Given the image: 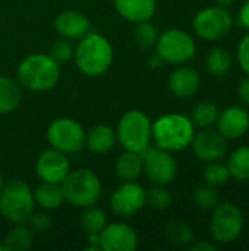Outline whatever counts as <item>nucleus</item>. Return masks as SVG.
<instances>
[{
	"label": "nucleus",
	"mask_w": 249,
	"mask_h": 251,
	"mask_svg": "<svg viewBox=\"0 0 249 251\" xmlns=\"http://www.w3.org/2000/svg\"><path fill=\"white\" fill-rule=\"evenodd\" d=\"M73 59L84 75L100 76L107 72L113 63V47L104 35L88 32L75 47Z\"/></svg>",
	"instance_id": "1"
},
{
	"label": "nucleus",
	"mask_w": 249,
	"mask_h": 251,
	"mask_svg": "<svg viewBox=\"0 0 249 251\" xmlns=\"http://www.w3.org/2000/svg\"><path fill=\"white\" fill-rule=\"evenodd\" d=\"M154 144L167 151H182L188 149L195 135V125L191 118L181 113H169L153 122Z\"/></svg>",
	"instance_id": "2"
},
{
	"label": "nucleus",
	"mask_w": 249,
	"mask_h": 251,
	"mask_svg": "<svg viewBox=\"0 0 249 251\" xmlns=\"http://www.w3.org/2000/svg\"><path fill=\"white\" fill-rule=\"evenodd\" d=\"M60 65L50 54L35 53L25 57L18 66V82L29 91H48L59 82Z\"/></svg>",
	"instance_id": "3"
},
{
	"label": "nucleus",
	"mask_w": 249,
	"mask_h": 251,
	"mask_svg": "<svg viewBox=\"0 0 249 251\" xmlns=\"http://www.w3.org/2000/svg\"><path fill=\"white\" fill-rule=\"evenodd\" d=\"M60 185L63 190L65 201L79 209L97 204L103 191L98 175L91 169L70 171Z\"/></svg>",
	"instance_id": "4"
},
{
	"label": "nucleus",
	"mask_w": 249,
	"mask_h": 251,
	"mask_svg": "<svg viewBox=\"0 0 249 251\" xmlns=\"http://www.w3.org/2000/svg\"><path fill=\"white\" fill-rule=\"evenodd\" d=\"M35 210L34 191L22 179H12L0 191V215L12 224H23Z\"/></svg>",
	"instance_id": "5"
},
{
	"label": "nucleus",
	"mask_w": 249,
	"mask_h": 251,
	"mask_svg": "<svg viewBox=\"0 0 249 251\" xmlns=\"http://www.w3.org/2000/svg\"><path fill=\"white\" fill-rule=\"evenodd\" d=\"M153 122L141 110L126 112L116 129V137L122 147L129 151L142 153L150 147L153 140Z\"/></svg>",
	"instance_id": "6"
},
{
	"label": "nucleus",
	"mask_w": 249,
	"mask_h": 251,
	"mask_svg": "<svg viewBox=\"0 0 249 251\" xmlns=\"http://www.w3.org/2000/svg\"><path fill=\"white\" fill-rule=\"evenodd\" d=\"M244 231V213L235 203L220 201L211 210L210 234L217 244L236 241Z\"/></svg>",
	"instance_id": "7"
},
{
	"label": "nucleus",
	"mask_w": 249,
	"mask_h": 251,
	"mask_svg": "<svg viewBox=\"0 0 249 251\" xmlns=\"http://www.w3.org/2000/svg\"><path fill=\"white\" fill-rule=\"evenodd\" d=\"M156 51L164 62L181 65L194 59L197 53V44L189 32L179 28H170L158 35Z\"/></svg>",
	"instance_id": "8"
},
{
	"label": "nucleus",
	"mask_w": 249,
	"mask_h": 251,
	"mask_svg": "<svg viewBox=\"0 0 249 251\" xmlns=\"http://www.w3.org/2000/svg\"><path fill=\"white\" fill-rule=\"evenodd\" d=\"M232 15L229 9L217 4L201 9L192 21V28L197 37L205 41H217L227 35L232 29Z\"/></svg>",
	"instance_id": "9"
},
{
	"label": "nucleus",
	"mask_w": 249,
	"mask_h": 251,
	"mask_svg": "<svg viewBox=\"0 0 249 251\" xmlns=\"http://www.w3.org/2000/svg\"><path fill=\"white\" fill-rule=\"evenodd\" d=\"M48 144L65 153H78L85 147V131L82 125L72 118H59L47 128Z\"/></svg>",
	"instance_id": "10"
},
{
	"label": "nucleus",
	"mask_w": 249,
	"mask_h": 251,
	"mask_svg": "<svg viewBox=\"0 0 249 251\" xmlns=\"http://www.w3.org/2000/svg\"><path fill=\"white\" fill-rule=\"evenodd\" d=\"M142 172L156 185H169L178 174V165L172 151L160 147H148L142 153Z\"/></svg>",
	"instance_id": "11"
},
{
	"label": "nucleus",
	"mask_w": 249,
	"mask_h": 251,
	"mask_svg": "<svg viewBox=\"0 0 249 251\" xmlns=\"http://www.w3.org/2000/svg\"><path fill=\"white\" fill-rule=\"evenodd\" d=\"M145 188L135 181H123L110 196L112 210L122 218H131L138 213L145 203Z\"/></svg>",
	"instance_id": "12"
},
{
	"label": "nucleus",
	"mask_w": 249,
	"mask_h": 251,
	"mask_svg": "<svg viewBox=\"0 0 249 251\" xmlns=\"http://www.w3.org/2000/svg\"><path fill=\"white\" fill-rule=\"evenodd\" d=\"M194 154L205 163L219 162L227 154V140L216 129L201 128L191 143Z\"/></svg>",
	"instance_id": "13"
},
{
	"label": "nucleus",
	"mask_w": 249,
	"mask_h": 251,
	"mask_svg": "<svg viewBox=\"0 0 249 251\" xmlns=\"http://www.w3.org/2000/svg\"><path fill=\"white\" fill-rule=\"evenodd\" d=\"M35 172L38 178L44 182L62 184V181L70 172V163L65 153L51 147L44 150L37 157Z\"/></svg>",
	"instance_id": "14"
},
{
	"label": "nucleus",
	"mask_w": 249,
	"mask_h": 251,
	"mask_svg": "<svg viewBox=\"0 0 249 251\" xmlns=\"http://www.w3.org/2000/svg\"><path fill=\"white\" fill-rule=\"evenodd\" d=\"M100 243L104 251H135L138 249V234L128 224H107L100 232Z\"/></svg>",
	"instance_id": "15"
},
{
	"label": "nucleus",
	"mask_w": 249,
	"mask_h": 251,
	"mask_svg": "<svg viewBox=\"0 0 249 251\" xmlns=\"http://www.w3.org/2000/svg\"><path fill=\"white\" fill-rule=\"evenodd\" d=\"M217 131L229 141L239 140L249 131V113L242 106H229L220 110L217 118Z\"/></svg>",
	"instance_id": "16"
},
{
	"label": "nucleus",
	"mask_w": 249,
	"mask_h": 251,
	"mask_svg": "<svg viewBox=\"0 0 249 251\" xmlns=\"http://www.w3.org/2000/svg\"><path fill=\"white\" fill-rule=\"evenodd\" d=\"M54 28L60 37L68 40H81L91 29L87 15L78 10H65L54 19Z\"/></svg>",
	"instance_id": "17"
},
{
	"label": "nucleus",
	"mask_w": 249,
	"mask_h": 251,
	"mask_svg": "<svg viewBox=\"0 0 249 251\" xmlns=\"http://www.w3.org/2000/svg\"><path fill=\"white\" fill-rule=\"evenodd\" d=\"M169 90L179 99H188L197 94L201 85L200 74L189 66H179L169 76Z\"/></svg>",
	"instance_id": "18"
},
{
	"label": "nucleus",
	"mask_w": 249,
	"mask_h": 251,
	"mask_svg": "<svg viewBox=\"0 0 249 251\" xmlns=\"http://www.w3.org/2000/svg\"><path fill=\"white\" fill-rule=\"evenodd\" d=\"M117 13L129 22L150 21L156 13V0H113Z\"/></svg>",
	"instance_id": "19"
},
{
	"label": "nucleus",
	"mask_w": 249,
	"mask_h": 251,
	"mask_svg": "<svg viewBox=\"0 0 249 251\" xmlns=\"http://www.w3.org/2000/svg\"><path fill=\"white\" fill-rule=\"evenodd\" d=\"M116 141V131L107 125H95L85 132V147L94 154H104L110 151Z\"/></svg>",
	"instance_id": "20"
},
{
	"label": "nucleus",
	"mask_w": 249,
	"mask_h": 251,
	"mask_svg": "<svg viewBox=\"0 0 249 251\" xmlns=\"http://www.w3.org/2000/svg\"><path fill=\"white\" fill-rule=\"evenodd\" d=\"M116 176L122 181H135L142 174V156L136 151L125 150L114 162Z\"/></svg>",
	"instance_id": "21"
},
{
	"label": "nucleus",
	"mask_w": 249,
	"mask_h": 251,
	"mask_svg": "<svg viewBox=\"0 0 249 251\" xmlns=\"http://www.w3.org/2000/svg\"><path fill=\"white\" fill-rule=\"evenodd\" d=\"M35 204L43 210H54L65 203V196L60 184L56 182H41L34 190Z\"/></svg>",
	"instance_id": "22"
},
{
	"label": "nucleus",
	"mask_w": 249,
	"mask_h": 251,
	"mask_svg": "<svg viewBox=\"0 0 249 251\" xmlns=\"http://www.w3.org/2000/svg\"><path fill=\"white\" fill-rule=\"evenodd\" d=\"M22 99L21 87L7 76H0V116L16 110Z\"/></svg>",
	"instance_id": "23"
},
{
	"label": "nucleus",
	"mask_w": 249,
	"mask_h": 251,
	"mask_svg": "<svg viewBox=\"0 0 249 251\" xmlns=\"http://www.w3.org/2000/svg\"><path fill=\"white\" fill-rule=\"evenodd\" d=\"M226 165L232 178L244 182L249 181V144L236 147L230 153Z\"/></svg>",
	"instance_id": "24"
},
{
	"label": "nucleus",
	"mask_w": 249,
	"mask_h": 251,
	"mask_svg": "<svg viewBox=\"0 0 249 251\" xmlns=\"http://www.w3.org/2000/svg\"><path fill=\"white\" fill-rule=\"evenodd\" d=\"M32 231L22 224H15V226L4 237V247L7 251H25L32 246Z\"/></svg>",
	"instance_id": "25"
},
{
	"label": "nucleus",
	"mask_w": 249,
	"mask_h": 251,
	"mask_svg": "<svg viewBox=\"0 0 249 251\" xmlns=\"http://www.w3.org/2000/svg\"><path fill=\"white\" fill-rule=\"evenodd\" d=\"M207 71L214 76H225L232 69V56L225 47H214L205 59Z\"/></svg>",
	"instance_id": "26"
},
{
	"label": "nucleus",
	"mask_w": 249,
	"mask_h": 251,
	"mask_svg": "<svg viewBox=\"0 0 249 251\" xmlns=\"http://www.w3.org/2000/svg\"><path fill=\"white\" fill-rule=\"evenodd\" d=\"M107 225V216L103 209L97 207L95 204L84 207L81 215V228L84 232L90 234H100Z\"/></svg>",
	"instance_id": "27"
},
{
	"label": "nucleus",
	"mask_w": 249,
	"mask_h": 251,
	"mask_svg": "<svg viewBox=\"0 0 249 251\" xmlns=\"http://www.w3.org/2000/svg\"><path fill=\"white\" fill-rule=\"evenodd\" d=\"M219 113H220V109H219V106L216 103H213V101H200L192 109L191 121L198 128H210V126L216 125Z\"/></svg>",
	"instance_id": "28"
},
{
	"label": "nucleus",
	"mask_w": 249,
	"mask_h": 251,
	"mask_svg": "<svg viewBox=\"0 0 249 251\" xmlns=\"http://www.w3.org/2000/svg\"><path fill=\"white\" fill-rule=\"evenodd\" d=\"M166 237L176 246H189L194 241V231L185 221H170L166 225Z\"/></svg>",
	"instance_id": "29"
},
{
	"label": "nucleus",
	"mask_w": 249,
	"mask_h": 251,
	"mask_svg": "<svg viewBox=\"0 0 249 251\" xmlns=\"http://www.w3.org/2000/svg\"><path fill=\"white\" fill-rule=\"evenodd\" d=\"M203 176H204L205 184L213 185V187L226 185V184L230 181V178H232L227 165H226V163H222V160L207 163L205 168H204Z\"/></svg>",
	"instance_id": "30"
},
{
	"label": "nucleus",
	"mask_w": 249,
	"mask_h": 251,
	"mask_svg": "<svg viewBox=\"0 0 249 251\" xmlns=\"http://www.w3.org/2000/svg\"><path fill=\"white\" fill-rule=\"evenodd\" d=\"M192 200L200 210L211 212L220 203V196L216 191V187L205 184V185H200L195 188L192 194Z\"/></svg>",
	"instance_id": "31"
},
{
	"label": "nucleus",
	"mask_w": 249,
	"mask_h": 251,
	"mask_svg": "<svg viewBox=\"0 0 249 251\" xmlns=\"http://www.w3.org/2000/svg\"><path fill=\"white\" fill-rule=\"evenodd\" d=\"M132 35H134V40L136 41V44L144 49H150V47L156 46L157 38H158L157 28L150 21L136 22L135 28L132 31Z\"/></svg>",
	"instance_id": "32"
},
{
	"label": "nucleus",
	"mask_w": 249,
	"mask_h": 251,
	"mask_svg": "<svg viewBox=\"0 0 249 251\" xmlns=\"http://www.w3.org/2000/svg\"><path fill=\"white\" fill-rule=\"evenodd\" d=\"M145 203H148L156 210H166L172 204V196L166 185L154 184V187H151L145 194Z\"/></svg>",
	"instance_id": "33"
},
{
	"label": "nucleus",
	"mask_w": 249,
	"mask_h": 251,
	"mask_svg": "<svg viewBox=\"0 0 249 251\" xmlns=\"http://www.w3.org/2000/svg\"><path fill=\"white\" fill-rule=\"evenodd\" d=\"M48 54H50V57H51L53 60H56L59 65H62V63L69 62V60L73 57V54H75V47H73V44L70 43V40L62 37V38H59V40H56V41L53 43V46H51Z\"/></svg>",
	"instance_id": "34"
},
{
	"label": "nucleus",
	"mask_w": 249,
	"mask_h": 251,
	"mask_svg": "<svg viewBox=\"0 0 249 251\" xmlns=\"http://www.w3.org/2000/svg\"><path fill=\"white\" fill-rule=\"evenodd\" d=\"M236 59L241 69L249 75V32L239 41L236 49Z\"/></svg>",
	"instance_id": "35"
},
{
	"label": "nucleus",
	"mask_w": 249,
	"mask_h": 251,
	"mask_svg": "<svg viewBox=\"0 0 249 251\" xmlns=\"http://www.w3.org/2000/svg\"><path fill=\"white\" fill-rule=\"evenodd\" d=\"M31 228L37 232H44L51 226V218L45 212H32V215L28 219Z\"/></svg>",
	"instance_id": "36"
},
{
	"label": "nucleus",
	"mask_w": 249,
	"mask_h": 251,
	"mask_svg": "<svg viewBox=\"0 0 249 251\" xmlns=\"http://www.w3.org/2000/svg\"><path fill=\"white\" fill-rule=\"evenodd\" d=\"M238 99L244 104L249 106V75L247 78H244L238 85Z\"/></svg>",
	"instance_id": "37"
},
{
	"label": "nucleus",
	"mask_w": 249,
	"mask_h": 251,
	"mask_svg": "<svg viewBox=\"0 0 249 251\" xmlns=\"http://www.w3.org/2000/svg\"><path fill=\"white\" fill-rule=\"evenodd\" d=\"M239 24L249 32V0H244V4L239 9Z\"/></svg>",
	"instance_id": "38"
},
{
	"label": "nucleus",
	"mask_w": 249,
	"mask_h": 251,
	"mask_svg": "<svg viewBox=\"0 0 249 251\" xmlns=\"http://www.w3.org/2000/svg\"><path fill=\"white\" fill-rule=\"evenodd\" d=\"M216 249H217L216 244H213L210 241H198L189 247V250L192 251H214Z\"/></svg>",
	"instance_id": "39"
},
{
	"label": "nucleus",
	"mask_w": 249,
	"mask_h": 251,
	"mask_svg": "<svg viewBox=\"0 0 249 251\" xmlns=\"http://www.w3.org/2000/svg\"><path fill=\"white\" fill-rule=\"evenodd\" d=\"M163 63H164V60L161 59V56H160L157 51H156L154 54H151V56H150L148 65H150V68H151V69H157V68H160Z\"/></svg>",
	"instance_id": "40"
},
{
	"label": "nucleus",
	"mask_w": 249,
	"mask_h": 251,
	"mask_svg": "<svg viewBox=\"0 0 249 251\" xmlns=\"http://www.w3.org/2000/svg\"><path fill=\"white\" fill-rule=\"evenodd\" d=\"M233 3H235V0H216V4L220 7H225V9H230Z\"/></svg>",
	"instance_id": "41"
},
{
	"label": "nucleus",
	"mask_w": 249,
	"mask_h": 251,
	"mask_svg": "<svg viewBox=\"0 0 249 251\" xmlns=\"http://www.w3.org/2000/svg\"><path fill=\"white\" fill-rule=\"evenodd\" d=\"M3 185H4V181H3V176L0 175V191H1V188H3Z\"/></svg>",
	"instance_id": "42"
}]
</instances>
